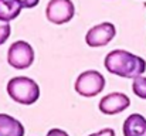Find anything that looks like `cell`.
Masks as SVG:
<instances>
[{"instance_id": "6da1fadb", "label": "cell", "mask_w": 146, "mask_h": 136, "mask_svg": "<svg viewBox=\"0 0 146 136\" xmlns=\"http://www.w3.org/2000/svg\"><path fill=\"white\" fill-rule=\"evenodd\" d=\"M105 68L108 72L121 78L135 80L146 71V61L126 50H113L105 57Z\"/></svg>"}, {"instance_id": "7a4b0ae2", "label": "cell", "mask_w": 146, "mask_h": 136, "mask_svg": "<svg viewBox=\"0 0 146 136\" xmlns=\"http://www.w3.org/2000/svg\"><path fill=\"white\" fill-rule=\"evenodd\" d=\"M7 94L17 103L33 105L40 98V87L29 77H14L7 82Z\"/></svg>"}, {"instance_id": "3957f363", "label": "cell", "mask_w": 146, "mask_h": 136, "mask_svg": "<svg viewBox=\"0 0 146 136\" xmlns=\"http://www.w3.org/2000/svg\"><path fill=\"white\" fill-rule=\"evenodd\" d=\"M104 88H105V78L99 71L95 70H88L81 72L75 81L77 94L85 98L97 96L98 94L104 91Z\"/></svg>"}, {"instance_id": "277c9868", "label": "cell", "mask_w": 146, "mask_h": 136, "mask_svg": "<svg viewBox=\"0 0 146 136\" xmlns=\"http://www.w3.org/2000/svg\"><path fill=\"white\" fill-rule=\"evenodd\" d=\"M7 62L16 70L30 68L34 62V50L27 41L19 40L10 45L7 51Z\"/></svg>"}, {"instance_id": "5b68a950", "label": "cell", "mask_w": 146, "mask_h": 136, "mask_svg": "<svg viewBox=\"0 0 146 136\" xmlns=\"http://www.w3.org/2000/svg\"><path fill=\"white\" fill-rule=\"evenodd\" d=\"M75 7L71 0H50L46 7V17L52 24H65L72 20Z\"/></svg>"}, {"instance_id": "8992f818", "label": "cell", "mask_w": 146, "mask_h": 136, "mask_svg": "<svg viewBox=\"0 0 146 136\" xmlns=\"http://www.w3.org/2000/svg\"><path fill=\"white\" fill-rule=\"evenodd\" d=\"M116 36V29L112 23L104 21L91 27L85 34V43L90 47H104L109 44Z\"/></svg>"}, {"instance_id": "52a82bcc", "label": "cell", "mask_w": 146, "mask_h": 136, "mask_svg": "<svg viewBox=\"0 0 146 136\" xmlns=\"http://www.w3.org/2000/svg\"><path fill=\"white\" fill-rule=\"evenodd\" d=\"M131 99L122 92H111L99 101V111L105 115H116L129 108Z\"/></svg>"}, {"instance_id": "ba28073f", "label": "cell", "mask_w": 146, "mask_h": 136, "mask_svg": "<svg viewBox=\"0 0 146 136\" xmlns=\"http://www.w3.org/2000/svg\"><path fill=\"white\" fill-rule=\"evenodd\" d=\"M123 136H146V118L141 113L129 115L123 122Z\"/></svg>"}, {"instance_id": "9c48e42d", "label": "cell", "mask_w": 146, "mask_h": 136, "mask_svg": "<svg viewBox=\"0 0 146 136\" xmlns=\"http://www.w3.org/2000/svg\"><path fill=\"white\" fill-rule=\"evenodd\" d=\"M24 126L16 118L0 113V136H24Z\"/></svg>"}, {"instance_id": "30bf717a", "label": "cell", "mask_w": 146, "mask_h": 136, "mask_svg": "<svg viewBox=\"0 0 146 136\" xmlns=\"http://www.w3.org/2000/svg\"><path fill=\"white\" fill-rule=\"evenodd\" d=\"M21 3L19 0H0V20L11 21L21 13Z\"/></svg>"}, {"instance_id": "8fae6325", "label": "cell", "mask_w": 146, "mask_h": 136, "mask_svg": "<svg viewBox=\"0 0 146 136\" xmlns=\"http://www.w3.org/2000/svg\"><path fill=\"white\" fill-rule=\"evenodd\" d=\"M132 91L138 98L146 99V77H136L132 82Z\"/></svg>"}, {"instance_id": "7c38bea8", "label": "cell", "mask_w": 146, "mask_h": 136, "mask_svg": "<svg viewBox=\"0 0 146 136\" xmlns=\"http://www.w3.org/2000/svg\"><path fill=\"white\" fill-rule=\"evenodd\" d=\"M10 33H11L10 23H7V21H1V20H0V45L4 44V43L9 40Z\"/></svg>"}, {"instance_id": "4fadbf2b", "label": "cell", "mask_w": 146, "mask_h": 136, "mask_svg": "<svg viewBox=\"0 0 146 136\" xmlns=\"http://www.w3.org/2000/svg\"><path fill=\"white\" fill-rule=\"evenodd\" d=\"M19 1L21 3L23 9H33L40 3V0H19Z\"/></svg>"}, {"instance_id": "5bb4252c", "label": "cell", "mask_w": 146, "mask_h": 136, "mask_svg": "<svg viewBox=\"0 0 146 136\" xmlns=\"http://www.w3.org/2000/svg\"><path fill=\"white\" fill-rule=\"evenodd\" d=\"M88 136H115V131L111 129V128H105V129L99 131L97 133H91V135H88Z\"/></svg>"}, {"instance_id": "9a60e30c", "label": "cell", "mask_w": 146, "mask_h": 136, "mask_svg": "<svg viewBox=\"0 0 146 136\" xmlns=\"http://www.w3.org/2000/svg\"><path fill=\"white\" fill-rule=\"evenodd\" d=\"M47 136H70V135L65 131H62V129H51V131H48Z\"/></svg>"}]
</instances>
